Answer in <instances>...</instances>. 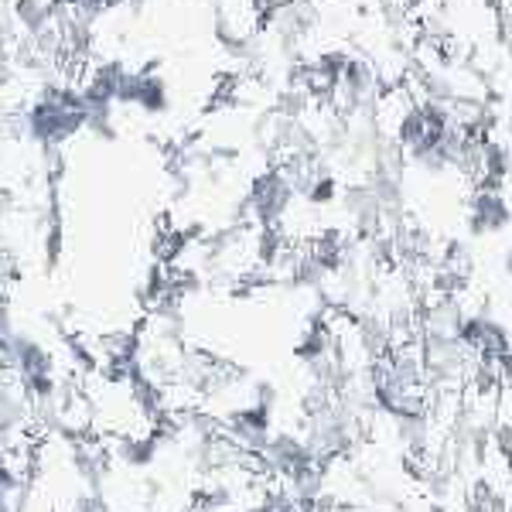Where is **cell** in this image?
Instances as JSON below:
<instances>
[{
	"instance_id": "obj_1",
	"label": "cell",
	"mask_w": 512,
	"mask_h": 512,
	"mask_svg": "<svg viewBox=\"0 0 512 512\" xmlns=\"http://www.w3.org/2000/svg\"><path fill=\"white\" fill-rule=\"evenodd\" d=\"M512 222L509 202L499 195V188H475L472 205H468V229L472 236H489L499 233Z\"/></svg>"
},
{
	"instance_id": "obj_2",
	"label": "cell",
	"mask_w": 512,
	"mask_h": 512,
	"mask_svg": "<svg viewBox=\"0 0 512 512\" xmlns=\"http://www.w3.org/2000/svg\"><path fill=\"white\" fill-rule=\"evenodd\" d=\"M134 110H140L144 117H164L171 110V86L158 72V65H144L140 69V89L134 99Z\"/></svg>"
},
{
	"instance_id": "obj_3",
	"label": "cell",
	"mask_w": 512,
	"mask_h": 512,
	"mask_svg": "<svg viewBox=\"0 0 512 512\" xmlns=\"http://www.w3.org/2000/svg\"><path fill=\"white\" fill-rule=\"evenodd\" d=\"M451 11H458L461 18L465 14H478V11H489V7H495V0H448Z\"/></svg>"
}]
</instances>
